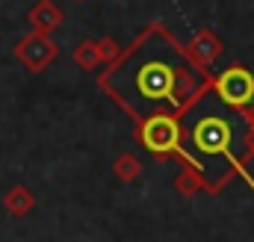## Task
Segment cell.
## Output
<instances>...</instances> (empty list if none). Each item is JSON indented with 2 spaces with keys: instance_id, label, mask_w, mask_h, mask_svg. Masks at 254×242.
I'll return each instance as SVG.
<instances>
[{
  "instance_id": "2",
  "label": "cell",
  "mask_w": 254,
  "mask_h": 242,
  "mask_svg": "<svg viewBox=\"0 0 254 242\" xmlns=\"http://www.w3.org/2000/svg\"><path fill=\"white\" fill-rule=\"evenodd\" d=\"M181 130H184V160L204 175L210 189H219L231 172H240L254 186L240 163L243 154L237 151L240 121L231 107L219 101V95L204 92L198 104L187 110V121Z\"/></svg>"
},
{
  "instance_id": "3",
  "label": "cell",
  "mask_w": 254,
  "mask_h": 242,
  "mask_svg": "<svg viewBox=\"0 0 254 242\" xmlns=\"http://www.w3.org/2000/svg\"><path fill=\"white\" fill-rule=\"evenodd\" d=\"M142 145L157 154H181L184 157V130L175 116H154V119L142 121Z\"/></svg>"
},
{
  "instance_id": "1",
  "label": "cell",
  "mask_w": 254,
  "mask_h": 242,
  "mask_svg": "<svg viewBox=\"0 0 254 242\" xmlns=\"http://www.w3.org/2000/svg\"><path fill=\"white\" fill-rule=\"evenodd\" d=\"M104 86L125 104L130 116L148 121L154 116L181 113L192 95L201 92L204 77L166 33L154 30L107 71Z\"/></svg>"
},
{
  "instance_id": "4",
  "label": "cell",
  "mask_w": 254,
  "mask_h": 242,
  "mask_svg": "<svg viewBox=\"0 0 254 242\" xmlns=\"http://www.w3.org/2000/svg\"><path fill=\"white\" fill-rule=\"evenodd\" d=\"M216 95L225 107L231 110H246L254 104V74L243 65H234L219 74L216 80Z\"/></svg>"
},
{
  "instance_id": "5",
  "label": "cell",
  "mask_w": 254,
  "mask_h": 242,
  "mask_svg": "<svg viewBox=\"0 0 254 242\" xmlns=\"http://www.w3.org/2000/svg\"><path fill=\"white\" fill-rule=\"evenodd\" d=\"M252 107H254V104H252ZM249 119H252V130H254V110H252V116H249Z\"/></svg>"
}]
</instances>
